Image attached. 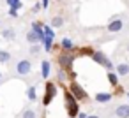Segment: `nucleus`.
<instances>
[{
  "mask_svg": "<svg viewBox=\"0 0 129 118\" xmlns=\"http://www.w3.org/2000/svg\"><path fill=\"white\" fill-rule=\"evenodd\" d=\"M66 107H67V113H69V116L73 118V116H76V114H80L78 113V104H76V97L67 90L66 92Z\"/></svg>",
  "mask_w": 129,
  "mask_h": 118,
  "instance_id": "obj_1",
  "label": "nucleus"
},
{
  "mask_svg": "<svg viewBox=\"0 0 129 118\" xmlns=\"http://www.w3.org/2000/svg\"><path fill=\"white\" fill-rule=\"evenodd\" d=\"M16 72L20 76H28L32 72V62L28 58H20L16 62Z\"/></svg>",
  "mask_w": 129,
  "mask_h": 118,
  "instance_id": "obj_2",
  "label": "nucleus"
},
{
  "mask_svg": "<svg viewBox=\"0 0 129 118\" xmlns=\"http://www.w3.org/2000/svg\"><path fill=\"white\" fill-rule=\"evenodd\" d=\"M44 90H46V92H44V97H43V106H50V104H51V100H53V99H55V95H57V86H55V83L48 81Z\"/></svg>",
  "mask_w": 129,
  "mask_h": 118,
  "instance_id": "obj_3",
  "label": "nucleus"
},
{
  "mask_svg": "<svg viewBox=\"0 0 129 118\" xmlns=\"http://www.w3.org/2000/svg\"><path fill=\"white\" fill-rule=\"evenodd\" d=\"M92 60L94 62H97L99 65H103L104 69H108V71H113V64L110 62V58L103 53V51H95L94 55H92Z\"/></svg>",
  "mask_w": 129,
  "mask_h": 118,
  "instance_id": "obj_4",
  "label": "nucleus"
},
{
  "mask_svg": "<svg viewBox=\"0 0 129 118\" xmlns=\"http://www.w3.org/2000/svg\"><path fill=\"white\" fill-rule=\"evenodd\" d=\"M69 92L76 97V100H87V97H88L87 92L83 90V86H80L76 81H73V83L69 85Z\"/></svg>",
  "mask_w": 129,
  "mask_h": 118,
  "instance_id": "obj_5",
  "label": "nucleus"
},
{
  "mask_svg": "<svg viewBox=\"0 0 129 118\" xmlns=\"http://www.w3.org/2000/svg\"><path fill=\"white\" fill-rule=\"evenodd\" d=\"M122 28H124V20H122V18H113V20L108 23V27H106V30L111 32V34H118Z\"/></svg>",
  "mask_w": 129,
  "mask_h": 118,
  "instance_id": "obj_6",
  "label": "nucleus"
},
{
  "mask_svg": "<svg viewBox=\"0 0 129 118\" xmlns=\"http://www.w3.org/2000/svg\"><path fill=\"white\" fill-rule=\"evenodd\" d=\"M115 72L120 76V78H127L129 76V62H118L117 67H115Z\"/></svg>",
  "mask_w": 129,
  "mask_h": 118,
  "instance_id": "obj_7",
  "label": "nucleus"
},
{
  "mask_svg": "<svg viewBox=\"0 0 129 118\" xmlns=\"http://www.w3.org/2000/svg\"><path fill=\"white\" fill-rule=\"evenodd\" d=\"M117 118H129V104H118L113 111Z\"/></svg>",
  "mask_w": 129,
  "mask_h": 118,
  "instance_id": "obj_8",
  "label": "nucleus"
},
{
  "mask_svg": "<svg viewBox=\"0 0 129 118\" xmlns=\"http://www.w3.org/2000/svg\"><path fill=\"white\" fill-rule=\"evenodd\" d=\"M58 62H60V65H62L64 69H71V67H73V62H74V56L69 55V53H64V55L58 56Z\"/></svg>",
  "mask_w": 129,
  "mask_h": 118,
  "instance_id": "obj_9",
  "label": "nucleus"
},
{
  "mask_svg": "<svg viewBox=\"0 0 129 118\" xmlns=\"http://www.w3.org/2000/svg\"><path fill=\"white\" fill-rule=\"evenodd\" d=\"M25 39H27V42H28V44H32V46H36L37 42H41V37H39V34H36L34 30L27 32V34H25Z\"/></svg>",
  "mask_w": 129,
  "mask_h": 118,
  "instance_id": "obj_10",
  "label": "nucleus"
},
{
  "mask_svg": "<svg viewBox=\"0 0 129 118\" xmlns=\"http://www.w3.org/2000/svg\"><path fill=\"white\" fill-rule=\"evenodd\" d=\"M111 100V93H108V92H99V93H95V102L97 104H108Z\"/></svg>",
  "mask_w": 129,
  "mask_h": 118,
  "instance_id": "obj_11",
  "label": "nucleus"
},
{
  "mask_svg": "<svg viewBox=\"0 0 129 118\" xmlns=\"http://www.w3.org/2000/svg\"><path fill=\"white\" fill-rule=\"evenodd\" d=\"M50 71H51L50 60H43V62H41V78L48 79V78H50Z\"/></svg>",
  "mask_w": 129,
  "mask_h": 118,
  "instance_id": "obj_12",
  "label": "nucleus"
},
{
  "mask_svg": "<svg viewBox=\"0 0 129 118\" xmlns=\"http://www.w3.org/2000/svg\"><path fill=\"white\" fill-rule=\"evenodd\" d=\"M50 27H51L53 30H55V28H62V27H64V18H62V16H53Z\"/></svg>",
  "mask_w": 129,
  "mask_h": 118,
  "instance_id": "obj_13",
  "label": "nucleus"
},
{
  "mask_svg": "<svg viewBox=\"0 0 129 118\" xmlns=\"http://www.w3.org/2000/svg\"><path fill=\"white\" fill-rule=\"evenodd\" d=\"M60 46H62V49H64V51H67V53L74 49V44H73V41H71L69 37H64V39H62V42H60Z\"/></svg>",
  "mask_w": 129,
  "mask_h": 118,
  "instance_id": "obj_14",
  "label": "nucleus"
},
{
  "mask_svg": "<svg viewBox=\"0 0 129 118\" xmlns=\"http://www.w3.org/2000/svg\"><path fill=\"white\" fill-rule=\"evenodd\" d=\"M2 37H4L6 41H14V39H16L14 28H6V30H2Z\"/></svg>",
  "mask_w": 129,
  "mask_h": 118,
  "instance_id": "obj_15",
  "label": "nucleus"
},
{
  "mask_svg": "<svg viewBox=\"0 0 129 118\" xmlns=\"http://www.w3.org/2000/svg\"><path fill=\"white\" fill-rule=\"evenodd\" d=\"M106 76H108V81H110L111 86H117V85H118V74H117L115 71H108Z\"/></svg>",
  "mask_w": 129,
  "mask_h": 118,
  "instance_id": "obj_16",
  "label": "nucleus"
},
{
  "mask_svg": "<svg viewBox=\"0 0 129 118\" xmlns=\"http://www.w3.org/2000/svg\"><path fill=\"white\" fill-rule=\"evenodd\" d=\"M11 62V53L7 49H0V64H7Z\"/></svg>",
  "mask_w": 129,
  "mask_h": 118,
  "instance_id": "obj_17",
  "label": "nucleus"
},
{
  "mask_svg": "<svg viewBox=\"0 0 129 118\" xmlns=\"http://www.w3.org/2000/svg\"><path fill=\"white\" fill-rule=\"evenodd\" d=\"M27 97H28V100H36L37 99V93H36V86H28L27 88Z\"/></svg>",
  "mask_w": 129,
  "mask_h": 118,
  "instance_id": "obj_18",
  "label": "nucleus"
},
{
  "mask_svg": "<svg viewBox=\"0 0 129 118\" xmlns=\"http://www.w3.org/2000/svg\"><path fill=\"white\" fill-rule=\"evenodd\" d=\"M44 34H46V37H50V39H55V30H53L50 25H44Z\"/></svg>",
  "mask_w": 129,
  "mask_h": 118,
  "instance_id": "obj_19",
  "label": "nucleus"
},
{
  "mask_svg": "<svg viewBox=\"0 0 129 118\" xmlns=\"http://www.w3.org/2000/svg\"><path fill=\"white\" fill-rule=\"evenodd\" d=\"M23 118H36V111H34L32 107H27V109L23 111Z\"/></svg>",
  "mask_w": 129,
  "mask_h": 118,
  "instance_id": "obj_20",
  "label": "nucleus"
},
{
  "mask_svg": "<svg viewBox=\"0 0 129 118\" xmlns=\"http://www.w3.org/2000/svg\"><path fill=\"white\" fill-rule=\"evenodd\" d=\"M28 53H30V55H39V53H41V46H39V44L30 46V48H28Z\"/></svg>",
  "mask_w": 129,
  "mask_h": 118,
  "instance_id": "obj_21",
  "label": "nucleus"
},
{
  "mask_svg": "<svg viewBox=\"0 0 129 118\" xmlns=\"http://www.w3.org/2000/svg\"><path fill=\"white\" fill-rule=\"evenodd\" d=\"M6 2H7V6H9V7H14V6H18V4H20V0H6Z\"/></svg>",
  "mask_w": 129,
  "mask_h": 118,
  "instance_id": "obj_22",
  "label": "nucleus"
},
{
  "mask_svg": "<svg viewBox=\"0 0 129 118\" xmlns=\"http://www.w3.org/2000/svg\"><path fill=\"white\" fill-rule=\"evenodd\" d=\"M41 7H43V6H41V4H37V6H34V7H32V11H34V13H39V11H41Z\"/></svg>",
  "mask_w": 129,
  "mask_h": 118,
  "instance_id": "obj_23",
  "label": "nucleus"
},
{
  "mask_svg": "<svg viewBox=\"0 0 129 118\" xmlns=\"http://www.w3.org/2000/svg\"><path fill=\"white\" fill-rule=\"evenodd\" d=\"M9 14H11L13 18H18V11H14V9H9Z\"/></svg>",
  "mask_w": 129,
  "mask_h": 118,
  "instance_id": "obj_24",
  "label": "nucleus"
},
{
  "mask_svg": "<svg viewBox=\"0 0 129 118\" xmlns=\"http://www.w3.org/2000/svg\"><path fill=\"white\" fill-rule=\"evenodd\" d=\"M50 6H48V0H43V9H48Z\"/></svg>",
  "mask_w": 129,
  "mask_h": 118,
  "instance_id": "obj_25",
  "label": "nucleus"
},
{
  "mask_svg": "<svg viewBox=\"0 0 129 118\" xmlns=\"http://www.w3.org/2000/svg\"><path fill=\"white\" fill-rule=\"evenodd\" d=\"M78 118H88V114H87V113H80Z\"/></svg>",
  "mask_w": 129,
  "mask_h": 118,
  "instance_id": "obj_26",
  "label": "nucleus"
},
{
  "mask_svg": "<svg viewBox=\"0 0 129 118\" xmlns=\"http://www.w3.org/2000/svg\"><path fill=\"white\" fill-rule=\"evenodd\" d=\"M88 118H101L99 114H88Z\"/></svg>",
  "mask_w": 129,
  "mask_h": 118,
  "instance_id": "obj_27",
  "label": "nucleus"
},
{
  "mask_svg": "<svg viewBox=\"0 0 129 118\" xmlns=\"http://www.w3.org/2000/svg\"><path fill=\"white\" fill-rule=\"evenodd\" d=\"M0 83H2V71H0Z\"/></svg>",
  "mask_w": 129,
  "mask_h": 118,
  "instance_id": "obj_28",
  "label": "nucleus"
},
{
  "mask_svg": "<svg viewBox=\"0 0 129 118\" xmlns=\"http://www.w3.org/2000/svg\"><path fill=\"white\" fill-rule=\"evenodd\" d=\"M127 99H129V92H127Z\"/></svg>",
  "mask_w": 129,
  "mask_h": 118,
  "instance_id": "obj_29",
  "label": "nucleus"
},
{
  "mask_svg": "<svg viewBox=\"0 0 129 118\" xmlns=\"http://www.w3.org/2000/svg\"><path fill=\"white\" fill-rule=\"evenodd\" d=\"M127 51H129V46H127Z\"/></svg>",
  "mask_w": 129,
  "mask_h": 118,
  "instance_id": "obj_30",
  "label": "nucleus"
},
{
  "mask_svg": "<svg viewBox=\"0 0 129 118\" xmlns=\"http://www.w3.org/2000/svg\"><path fill=\"white\" fill-rule=\"evenodd\" d=\"M0 27H2V23H0Z\"/></svg>",
  "mask_w": 129,
  "mask_h": 118,
  "instance_id": "obj_31",
  "label": "nucleus"
}]
</instances>
